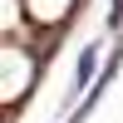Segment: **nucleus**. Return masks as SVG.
I'll return each mask as SVG.
<instances>
[{
	"mask_svg": "<svg viewBox=\"0 0 123 123\" xmlns=\"http://www.w3.org/2000/svg\"><path fill=\"white\" fill-rule=\"evenodd\" d=\"M98 74H104V69H98V49L89 44L84 54H79V69H74V79H79V89H94V84H98Z\"/></svg>",
	"mask_w": 123,
	"mask_h": 123,
	"instance_id": "1",
	"label": "nucleus"
},
{
	"mask_svg": "<svg viewBox=\"0 0 123 123\" xmlns=\"http://www.w3.org/2000/svg\"><path fill=\"white\" fill-rule=\"evenodd\" d=\"M108 25H113V30H123V0H113V10H108Z\"/></svg>",
	"mask_w": 123,
	"mask_h": 123,
	"instance_id": "2",
	"label": "nucleus"
}]
</instances>
